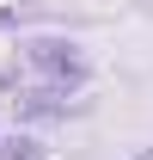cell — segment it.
<instances>
[{
    "instance_id": "7a4b0ae2",
    "label": "cell",
    "mask_w": 153,
    "mask_h": 160,
    "mask_svg": "<svg viewBox=\"0 0 153 160\" xmlns=\"http://www.w3.org/2000/svg\"><path fill=\"white\" fill-rule=\"evenodd\" d=\"M6 160H37V142H12V154Z\"/></svg>"
},
{
    "instance_id": "3957f363",
    "label": "cell",
    "mask_w": 153,
    "mask_h": 160,
    "mask_svg": "<svg viewBox=\"0 0 153 160\" xmlns=\"http://www.w3.org/2000/svg\"><path fill=\"white\" fill-rule=\"evenodd\" d=\"M135 160H153V148H141V154H135Z\"/></svg>"
},
{
    "instance_id": "6da1fadb",
    "label": "cell",
    "mask_w": 153,
    "mask_h": 160,
    "mask_svg": "<svg viewBox=\"0 0 153 160\" xmlns=\"http://www.w3.org/2000/svg\"><path fill=\"white\" fill-rule=\"evenodd\" d=\"M31 62H37L49 80H61V86H80V80H86V62H80V49H74V43L43 37V43H31Z\"/></svg>"
}]
</instances>
